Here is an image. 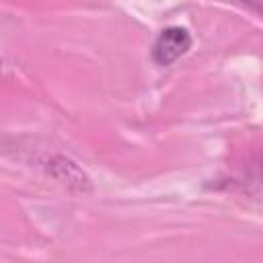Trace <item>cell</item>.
<instances>
[{
  "instance_id": "obj_1",
  "label": "cell",
  "mask_w": 263,
  "mask_h": 263,
  "mask_svg": "<svg viewBox=\"0 0 263 263\" xmlns=\"http://www.w3.org/2000/svg\"><path fill=\"white\" fill-rule=\"evenodd\" d=\"M193 39L187 29L183 27H166L158 33V37L152 43V60L156 66H171L175 60H179L187 49L191 47Z\"/></svg>"
},
{
  "instance_id": "obj_2",
  "label": "cell",
  "mask_w": 263,
  "mask_h": 263,
  "mask_svg": "<svg viewBox=\"0 0 263 263\" xmlns=\"http://www.w3.org/2000/svg\"><path fill=\"white\" fill-rule=\"evenodd\" d=\"M0 70H2V60H0Z\"/></svg>"
}]
</instances>
